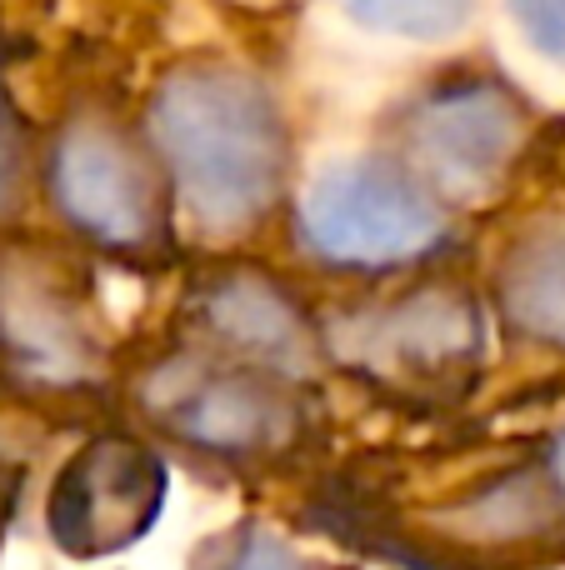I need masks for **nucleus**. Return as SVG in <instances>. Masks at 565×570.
I'll list each match as a JSON object with an SVG mask.
<instances>
[{"instance_id": "11", "label": "nucleus", "mask_w": 565, "mask_h": 570, "mask_svg": "<svg viewBox=\"0 0 565 570\" xmlns=\"http://www.w3.org/2000/svg\"><path fill=\"white\" fill-rule=\"evenodd\" d=\"M356 26L376 30V36H396V40H450L460 26L470 20L476 0H336Z\"/></svg>"}, {"instance_id": "15", "label": "nucleus", "mask_w": 565, "mask_h": 570, "mask_svg": "<svg viewBox=\"0 0 565 570\" xmlns=\"http://www.w3.org/2000/svg\"><path fill=\"white\" fill-rule=\"evenodd\" d=\"M546 475H551V485H556V495H561V505H565V431L556 435V441H551Z\"/></svg>"}, {"instance_id": "3", "label": "nucleus", "mask_w": 565, "mask_h": 570, "mask_svg": "<svg viewBox=\"0 0 565 570\" xmlns=\"http://www.w3.org/2000/svg\"><path fill=\"white\" fill-rule=\"evenodd\" d=\"M150 421L210 461H260L296 435V405L260 371L220 361H170L140 385Z\"/></svg>"}, {"instance_id": "10", "label": "nucleus", "mask_w": 565, "mask_h": 570, "mask_svg": "<svg viewBox=\"0 0 565 570\" xmlns=\"http://www.w3.org/2000/svg\"><path fill=\"white\" fill-rule=\"evenodd\" d=\"M511 321L526 335L565 345V226L521 240L500 281Z\"/></svg>"}, {"instance_id": "6", "label": "nucleus", "mask_w": 565, "mask_h": 570, "mask_svg": "<svg viewBox=\"0 0 565 570\" xmlns=\"http://www.w3.org/2000/svg\"><path fill=\"white\" fill-rule=\"evenodd\" d=\"M50 196L60 216L90 240L116 250H140L156 240L160 186L150 166L130 150L120 130L80 120L50 150Z\"/></svg>"}, {"instance_id": "1", "label": "nucleus", "mask_w": 565, "mask_h": 570, "mask_svg": "<svg viewBox=\"0 0 565 570\" xmlns=\"http://www.w3.org/2000/svg\"><path fill=\"white\" fill-rule=\"evenodd\" d=\"M150 136L180 206L206 230L256 226L286 190V120L276 96L240 66L170 70L150 100Z\"/></svg>"}, {"instance_id": "9", "label": "nucleus", "mask_w": 565, "mask_h": 570, "mask_svg": "<svg viewBox=\"0 0 565 570\" xmlns=\"http://www.w3.org/2000/svg\"><path fill=\"white\" fill-rule=\"evenodd\" d=\"M200 315L230 351H240L260 371L300 375L310 365V331L300 311L256 271L216 281L200 301Z\"/></svg>"}, {"instance_id": "14", "label": "nucleus", "mask_w": 565, "mask_h": 570, "mask_svg": "<svg viewBox=\"0 0 565 570\" xmlns=\"http://www.w3.org/2000/svg\"><path fill=\"white\" fill-rule=\"evenodd\" d=\"M16 186H20V126L10 116V100L0 96V206L16 200Z\"/></svg>"}, {"instance_id": "7", "label": "nucleus", "mask_w": 565, "mask_h": 570, "mask_svg": "<svg viewBox=\"0 0 565 570\" xmlns=\"http://www.w3.org/2000/svg\"><path fill=\"white\" fill-rule=\"evenodd\" d=\"M0 355H10V365L36 385H80L96 375V341L80 305L40 261H0Z\"/></svg>"}, {"instance_id": "8", "label": "nucleus", "mask_w": 565, "mask_h": 570, "mask_svg": "<svg viewBox=\"0 0 565 570\" xmlns=\"http://www.w3.org/2000/svg\"><path fill=\"white\" fill-rule=\"evenodd\" d=\"M480 345L476 305L456 291H416L360 321V341H340V355L386 365L396 375H430L470 361Z\"/></svg>"}, {"instance_id": "4", "label": "nucleus", "mask_w": 565, "mask_h": 570, "mask_svg": "<svg viewBox=\"0 0 565 570\" xmlns=\"http://www.w3.org/2000/svg\"><path fill=\"white\" fill-rule=\"evenodd\" d=\"M526 146V106L506 80L456 76L406 110V150L426 190L490 196Z\"/></svg>"}, {"instance_id": "13", "label": "nucleus", "mask_w": 565, "mask_h": 570, "mask_svg": "<svg viewBox=\"0 0 565 570\" xmlns=\"http://www.w3.org/2000/svg\"><path fill=\"white\" fill-rule=\"evenodd\" d=\"M511 16L536 56L565 66V0H511Z\"/></svg>"}, {"instance_id": "5", "label": "nucleus", "mask_w": 565, "mask_h": 570, "mask_svg": "<svg viewBox=\"0 0 565 570\" xmlns=\"http://www.w3.org/2000/svg\"><path fill=\"white\" fill-rule=\"evenodd\" d=\"M166 505V465L126 435L90 441L50 485V541L76 561L130 551Z\"/></svg>"}, {"instance_id": "2", "label": "nucleus", "mask_w": 565, "mask_h": 570, "mask_svg": "<svg viewBox=\"0 0 565 570\" xmlns=\"http://www.w3.org/2000/svg\"><path fill=\"white\" fill-rule=\"evenodd\" d=\"M300 240L330 266H406L446 240V210L390 160H336L300 200Z\"/></svg>"}, {"instance_id": "12", "label": "nucleus", "mask_w": 565, "mask_h": 570, "mask_svg": "<svg viewBox=\"0 0 565 570\" xmlns=\"http://www.w3.org/2000/svg\"><path fill=\"white\" fill-rule=\"evenodd\" d=\"M190 570H330V566L310 561L306 551H296L270 525H236L216 546H206Z\"/></svg>"}]
</instances>
